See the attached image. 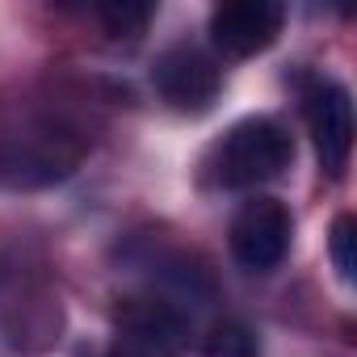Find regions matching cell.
Returning a JSON list of instances; mask_svg holds the SVG:
<instances>
[{
    "instance_id": "obj_2",
    "label": "cell",
    "mask_w": 357,
    "mask_h": 357,
    "mask_svg": "<svg viewBox=\"0 0 357 357\" xmlns=\"http://www.w3.org/2000/svg\"><path fill=\"white\" fill-rule=\"evenodd\" d=\"M290 211L269 198V194H252L236 215H231V227H227V244H231V257L252 269V273H269L282 265V257L290 252Z\"/></svg>"
},
{
    "instance_id": "obj_9",
    "label": "cell",
    "mask_w": 357,
    "mask_h": 357,
    "mask_svg": "<svg viewBox=\"0 0 357 357\" xmlns=\"http://www.w3.org/2000/svg\"><path fill=\"white\" fill-rule=\"evenodd\" d=\"M97 17L109 26L114 38H122V34L135 38V34H143V26L151 22V9H147V5H105Z\"/></svg>"
},
{
    "instance_id": "obj_6",
    "label": "cell",
    "mask_w": 357,
    "mask_h": 357,
    "mask_svg": "<svg viewBox=\"0 0 357 357\" xmlns=\"http://www.w3.org/2000/svg\"><path fill=\"white\" fill-rule=\"evenodd\" d=\"M181 315L168 303H135L122 315V332L109 349V357H172Z\"/></svg>"
},
{
    "instance_id": "obj_1",
    "label": "cell",
    "mask_w": 357,
    "mask_h": 357,
    "mask_svg": "<svg viewBox=\"0 0 357 357\" xmlns=\"http://www.w3.org/2000/svg\"><path fill=\"white\" fill-rule=\"evenodd\" d=\"M294 139L273 118H244L236 122L211 151V176L223 190H257L269 185L290 168Z\"/></svg>"
},
{
    "instance_id": "obj_5",
    "label": "cell",
    "mask_w": 357,
    "mask_h": 357,
    "mask_svg": "<svg viewBox=\"0 0 357 357\" xmlns=\"http://www.w3.org/2000/svg\"><path fill=\"white\" fill-rule=\"evenodd\" d=\"M282 22L286 9L273 0H227L211 13V43L231 59H248L278 43Z\"/></svg>"
},
{
    "instance_id": "obj_4",
    "label": "cell",
    "mask_w": 357,
    "mask_h": 357,
    "mask_svg": "<svg viewBox=\"0 0 357 357\" xmlns=\"http://www.w3.org/2000/svg\"><path fill=\"white\" fill-rule=\"evenodd\" d=\"M151 84L155 93L181 114H206L215 101H219V89H223V72L219 63L202 51V47H190V43H176L168 47L155 68H151Z\"/></svg>"
},
{
    "instance_id": "obj_3",
    "label": "cell",
    "mask_w": 357,
    "mask_h": 357,
    "mask_svg": "<svg viewBox=\"0 0 357 357\" xmlns=\"http://www.w3.org/2000/svg\"><path fill=\"white\" fill-rule=\"evenodd\" d=\"M303 118H307V130H311V143L319 151V164L324 172H340L349 164V151H353V101H349V89L332 76H307L303 89Z\"/></svg>"
},
{
    "instance_id": "obj_8",
    "label": "cell",
    "mask_w": 357,
    "mask_h": 357,
    "mask_svg": "<svg viewBox=\"0 0 357 357\" xmlns=\"http://www.w3.org/2000/svg\"><path fill=\"white\" fill-rule=\"evenodd\" d=\"M353 244H357V223H353L349 215H340V219L332 223V240H328V248H332V265H336V273H340L344 282H353V269H357Z\"/></svg>"
},
{
    "instance_id": "obj_7",
    "label": "cell",
    "mask_w": 357,
    "mask_h": 357,
    "mask_svg": "<svg viewBox=\"0 0 357 357\" xmlns=\"http://www.w3.org/2000/svg\"><path fill=\"white\" fill-rule=\"evenodd\" d=\"M202 357H261V340L244 319H219L202 340Z\"/></svg>"
}]
</instances>
